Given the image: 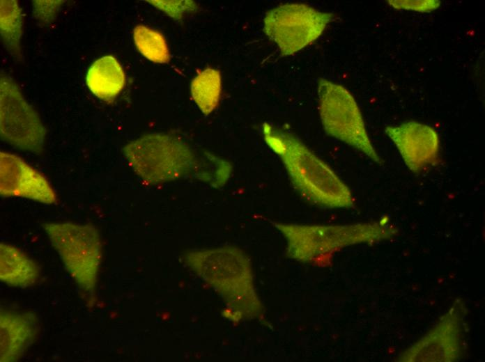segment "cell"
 <instances>
[{
	"instance_id": "e0dca14e",
	"label": "cell",
	"mask_w": 485,
	"mask_h": 362,
	"mask_svg": "<svg viewBox=\"0 0 485 362\" xmlns=\"http://www.w3.org/2000/svg\"><path fill=\"white\" fill-rule=\"evenodd\" d=\"M65 2L60 0H34L32 1L33 15L41 23L50 24Z\"/></svg>"
},
{
	"instance_id": "30bf717a",
	"label": "cell",
	"mask_w": 485,
	"mask_h": 362,
	"mask_svg": "<svg viewBox=\"0 0 485 362\" xmlns=\"http://www.w3.org/2000/svg\"><path fill=\"white\" fill-rule=\"evenodd\" d=\"M419 342L403 353L402 361H454L459 354V320L449 313Z\"/></svg>"
},
{
	"instance_id": "5b68a950",
	"label": "cell",
	"mask_w": 485,
	"mask_h": 362,
	"mask_svg": "<svg viewBox=\"0 0 485 362\" xmlns=\"http://www.w3.org/2000/svg\"><path fill=\"white\" fill-rule=\"evenodd\" d=\"M333 14L302 3H286L268 10L265 35L284 56L293 54L315 41L333 19Z\"/></svg>"
},
{
	"instance_id": "d6986e66",
	"label": "cell",
	"mask_w": 485,
	"mask_h": 362,
	"mask_svg": "<svg viewBox=\"0 0 485 362\" xmlns=\"http://www.w3.org/2000/svg\"><path fill=\"white\" fill-rule=\"evenodd\" d=\"M388 3L397 10H410L420 13H429L437 9L440 5V1L438 0H390L388 1Z\"/></svg>"
},
{
	"instance_id": "2e32d148",
	"label": "cell",
	"mask_w": 485,
	"mask_h": 362,
	"mask_svg": "<svg viewBox=\"0 0 485 362\" xmlns=\"http://www.w3.org/2000/svg\"><path fill=\"white\" fill-rule=\"evenodd\" d=\"M133 39L138 51L147 59L158 63L169 62L170 56L166 40L158 31L138 25L133 29Z\"/></svg>"
},
{
	"instance_id": "9c48e42d",
	"label": "cell",
	"mask_w": 485,
	"mask_h": 362,
	"mask_svg": "<svg viewBox=\"0 0 485 362\" xmlns=\"http://www.w3.org/2000/svg\"><path fill=\"white\" fill-rule=\"evenodd\" d=\"M0 194L45 204L56 201L54 189L40 173L22 158L6 152H0Z\"/></svg>"
},
{
	"instance_id": "277c9868",
	"label": "cell",
	"mask_w": 485,
	"mask_h": 362,
	"mask_svg": "<svg viewBox=\"0 0 485 362\" xmlns=\"http://www.w3.org/2000/svg\"><path fill=\"white\" fill-rule=\"evenodd\" d=\"M318 110L325 132L360 151L374 162H383L367 133L359 107L344 86L326 79L318 83Z\"/></svg>"
},
{
	"instance_id": "3957f363",
	"label": "cell",
	"mask_w": 485,
	"mask_h": 362,
	"mask_svg": "<svg viewBox=\"0 0 485 362\" xmlns=\"http://www.w3.org/2000/svg\"><path fill=\"white\" fill-rule=\"evenodd\" d=\"M43 227L69 274L82 290L93 294L102 258L96 228L73 222L47 223Z\"/></svg>"
},
{
	"instance_id": "8fae6325",
	"label": "cell",
	"mask_w": 485,
	"mask_h": 362,
	"mask_svg": "<svg viewBox=\"0 0 485 362\" xmlns=\"http://www.w3.org/2000/svg\"><path fill=\"white\" fill-rule=\"evenodd\" d=\"M1 361L17 360L38 331L36 317L31 313L1 312Z\"/></svg>"
},
{
	"instance_id": "8992f818",
	"label": "cell",
	"mask_w": 485,
	"mask_h": 362,
	"mask_svg": "<svg viewBox=\"0 0 485 362\" xmlns=\"http://www.w3.org/2000/svg\"><path fill=\"white\" fill-rule=\"evenodd\" d=\"M0 133L4 141L33 153L42 152L46 135L36 111L14 80L3 74L0 78Z\"/></svg>"
},
{
	"instance_id": "7c38bea8",
	"label": "cell",
	"mask_w": 485,
	"mask_h": 362,
	"mask_svg": "<svg viewBox=\"0 0 485 362\" xmlns=\"http://www.w3.org/2000/svg\"><path fill=\"white\" fill-rule=\"evenodd\" d=\"M124 71L118 61L111 56L95 61L88 68L86 83L96 97L105 101L114 99L125 86Z\"/></svg>"
},
{
	"instance_id": "ba28073f",
	"label": "cell",
	"mask_w": 485,
	"mask_h": 362,
	"mask_svg": "<svg viewBox=\"0 0 485 362\" xmlns=\"http://www.w3.org/2000/svg\"><path fill=\"white\" fill-rule=\"evenodd\" d=\"M385 132L410 171L419 173L437 161L440 141L431 127L412 120L387 126Z\"/></svg>"
},
{
	"instance_id": "7a4b0ae2",
	"label": "cell",
	"mask_w": 485,
	"mask_h": 362,
	"mask_svg": "<svg viewBox=\"0 0 485 362\" xmlns=\"http://www.w3.org/2000/svg\"><path fill=\"white\" fill-rule=\"evenodd\" d=\"M288 242V254L296 260L325 262L341 249L392 238L397 229L388 220L341 226L275 224Z\"/></svg>"
},
{
	"instance_id": "5bb4252c",
	"label": "cell",
	"mask_w": 485,
	"mask_h": 362,
	"mask_svg": "<svg viewBox=\"0 0 485 362\" xmlns=\"http://www.w3.org/2000/svg\"><path fill=\"white\" fill-rule=\"evenodd\" d=\"M23 19L22 10L15 0L0 1V32L10 54L18 61L22 59L21 38Z\"/></svg>"
},
{
	"instance_id": "ac0fdd59",
	"label": "cell",
	"mask_w": 485,
	"mask_h": 362,
	"mask_svg": "<svg viewBox=\"0 0 485 362\" xmlns=\"http://www.w3.org/2000/svg\"><path fill=\"white\" fill-rule=\"evenodd\" d=\"M151 4L164 11L176 19H180L183 14L197 9V6L192 1H146Z\"/></svg>"
},
{
	"instance_id": "52a82bcc",
	"label": "cell",
	"mask_w": 485,
	"mask_h": 362,
	"mask_svg": "<svg viewBox=\"0 0 485 362\" xmlns=\"http://www.w3.org/2000/svg\"><path fill=\"white\" fill-rule=\"evenodd\" d=\"M123 152L136 173L146 182L170 178V159L180 158L187 150L165 135L151 134L125 145Z\"/></svg>"
},
{
	"instance_id": "6da1fadb",
	"label": "cell",
	"mask_w": 485,
	"mask_h": 362,
	"mask_svg": "<svg viewBox=\"0 0 485 362\" xmlns=\"http://www.w3.org/2000/svg\"><path fill=\"white\" fill-rule=\"evenodd\" d=\"M262 132L265 143L280 158L293 187L305 199L329 208L353 205L348 186L299 139L269 123L263 124Z\"/></svg>"
},
{
	"instance_id": "4fadbf2b",
	"label": "cell",
	"mask_w": 485,
	"mask_h": 362,
	"mask_svg": "<svg viewBox=\"0 0 485 362\" xmlns=\"http://www.w3.org/2000/svg\"><path fill=\"white\" fill-rule=\"evenodd\" d=\"M39 277L36 263L15 246L0 244V278L13 287H28Z\"/></svg>"
},
{
	"instance_id": "9a60e30c",
	"label": "cell",
	"mask_w": 485,
	"mask_h": 362,
	"mask_svg": "<svg viewBox=\"0 0 485 362\" xmlns=\"http://www.w3.org/2000/svg\"><path fill=\"white\" fill-rule=\"evenodd\" d=\"M221 89L220 72L212 68L201 71L191 83L192 97L206 115L209 114L217 107Z\"/></svg>"
}]
</instances>
